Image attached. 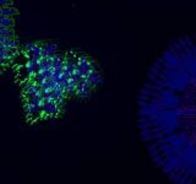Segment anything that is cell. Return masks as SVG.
<instances>
[{"label": "cell", "instance_id": "cell-2", "mask_svg": "<svg viewBox=\"0 0 196 184\" xmlns=\"http://www.w3.org/2000/svg\"><path fill=\"white\" fill-rule=\"evenodd\" d=\"M1 14H3V16H5V17L14 19V17H16L19 15V11H17V9H15L14 6H5V8L1 9Z\"/></svg>", "mask_w": 196, "mask_h": 184}, {"label": "cell", "instance_id": "cell-6", "mask_svg": "<svg viewBox=\"0 0 196 184\" xmlns=\"http://www.w3.org/2000/svg\"><path fill=\"white\" fill-rule=\"evenodd\" d=\"M3 8H4V6H3V5H1V4H0V10H1Z\"/></svg>", "mask_w": 196, "mask_h": 184}, {"label": "cell", "instance_id": "cell-4", "mask_svg": "<svg viewBox=\"0 0 196 184\" xmlns=\"http://www.w3.org/2000/svg\"><path fill=\"white\" fill-rule=\"evenodd\" d=\"M16 34H15V30L14 28H8V33H6V38L9 39H15Z\"/></svg>", "mask_w": 196, "mask_h": 184}, {"label": "cell", "instance_id": "cell-5", "mask_svg": "<svg viewBox=\"0 0 196 184\" xmlns=\"http://www.w3.org/2000/svg\"><path fill=\"white\" fill-rule=\"evenodd\" d=\"M0 4L3 5V6H12L14 3H12V0H0Z\"/></svg>", "mask_w": 196, "mask_h": 184}, {"label": "cell", "instance_id": "cell-3", "mask_svg": "<svg viewBox=\"0 0 196 184\" xmlns=\"http://www.w3.org/2000/svg\"><path fill=\"white\" fill-rule=\"evenodd\" d=\"M1 22V26L3 27H6V28H14L15 26V20L14 19H10V17H5Z\"/></svg>", "mask_w": 196, "mask_h": 184}, {"label": "cell", "instance_id": "cell-1", "mask_svg": "<svg viewBox=\"0 0 196 184\" xmlns=\"http://www.w3.org/2000/svg\"><path fill=\"white\" fill-rule=\"evenodd\" d=\"M138 128L156 166L177 184H196V32L153 64L138 98Z\"/></svg>", "mask_w": 196, "mask_h": 184}]
</instances>
